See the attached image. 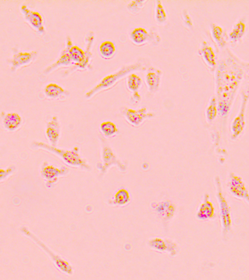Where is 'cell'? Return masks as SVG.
I'll list each match as a JSON object with an SVG mask.
<instances>
[{
    "mask_svg": "<svg viewBox=\"0 0 249 280\" xmlns=\"http://www.w3.org/2000/svg\"><path fill=\"white\" fill-rule=\"evenodd\" d=\"M154 210L157 214L161 217V219L165 221L171 220L175 213V207L169 201L162 202L155 205Z\"/></svg>",
    "mask_w": 249,
    "mask_h": 280,
    "instance_id": "d6986e66",
    "label": "cell"
},
{
    "mask_svg": "<svg viewBox=\"0 0 249 280\" xmlns=\"http://www.w3.org/2000/svg\"><path fill=\"white\" fill-rule=\"evenodd\" d=\"M130 37L134 44L142 45L147 43L150 35L146 29L143 28V27H138V28L134 29L131 32Z\"/></svg>",
    "mask_w": 249,
    "mask_h": 280,
    "instance_id": "ffe728a7",
    "label": "cell"
},
{
    "mask_svg": "<svg viewBox=\"0 0 249 280\" xmlns=\"http://www.w3.org/2000/svg\"><path fill=\"white\" fill-rule=\"evenodd\" d=\"M162 71L157 69L154 66H150L147 70L146 77V84L149 91L151 94H155L159 90L161 85Z\"/></svg>",
    "mask_w": 249,
    "mask_h": 280,
    "instance_id": "2e32d148",
    "label": "cell"
},
{
    "mask_svg": "<svg viewBox=\"0 0 249 280\" xmlns=\"http://www.w3.org/2000/svg\"><path fill=\"white\" fill-rule=\"evenodd\" d=\"M61 132V126L59 118L56 116H53L47 123L46 129H45V136L51 146H57Z\"/></svg>",
    "mask_w": 249,
    "mask_h": 280,
    "instance_id": "5bb4252c",
    "label": "cell"
},
{
    "mask_svg": "<svg viewBox=\"0 0 249 280\" xmlns=\"http://www.w3.org/2000/svg\"><path fill=\"white\" fill-rule=\"evenodd\" d=\"M19 231H20L23 235L27 236L28 239L35 242L40 249L44 251L45 253L48 255V257L51 258L55 266L61 272L69 275V276H72L73 274V267L72 266V265L65 259L62 258L61 255H58L54 251L52 250L43 241H42L40 238H39L35 233L32 232L28 227H27V226H22Z\"/></svg>",
    "mask_w": 249,
    "mask_h": 280,
    "instance_id": "3957f363",
    "label": "cell"
},
{
    "mask_svg": "<svg viewBox=\"0 0 249 280\" xmlns=\"http://www.w3.org/2000/svg\"><path fill=\"white\" fill-rule=\"evenodd\" d=\"M242 20H243V19L239 21L238 22L236 23V24H234L232 32L229 33V38H230V40H232V41L235 42L240 40L242 37V35H243L244 32H245V24L242 22Z\"/></svg>",
    "mask_w": 249,
    "mask_h": 280,
    "instance_id": "d4e9b609",
    "label": "cell"
},
{
    "mask_svg": "<svg viewBox=\"0 0 249 280\" xmlns=\"http://www.w3.org/2000/svg\"><path fill=\"white\" fill-rule=\"evenodd\" d=\"M32 150H44L53 154L57 155L64 163L71 167L75 169L92 171V167L86 160L80 156V147H74L72 150H64V149L57 148L56 147L51 146V145L39 141H34L31 144Z\"/></svg>",
    "mask_w": 249,
    "mask_h": 280,
    "instance_id": "6da1fadb",
    "label": "cell"
},
{
    "mask_svg": "<svg viewBox=\"0 0 249 280\" xmlns=\"http://www.w3.org/2000/svg\"><path fill=\"white\" fill-rule=\"evenodd\" d=\"M0 116L3 121V127L8 132H15L22 126L23 118L18 113L2 111Z\"/></svg>",
    "mask_w": 249,
    "mask_h": 280,
    "instance_id": "9a60e30c",
    "label": "cell"
},
{
    "mask_svg": "<svg viewBox=\"0 0 249 280\" xmlns=\"http://www.w3.org/2000/svg\"><path fill=\"white\" fill-rule=\"evenodd\" d=\"M98 140L101 142V156L102 160L101 163H98L97 164V168L100 171V175H104L108 169L111 166H117L118 169L122 172L126 171L127 166L118 158L114 150L106 140V137H103L102 134H99Z\"/></svg>",
    "mask_w": 249,
    "mask_h": 280,
    "instance_id": "277c9868",
    "label": "cell"
},
{
    "mask_svg": "<svg viewBox=\"0 0 249 280\" xmlns=\"http://www.w3.org/2000/svg\"><path fill=\"white\" fill-rule=\"evenodd\" d=\"M69 169L66 166L56 167L48 161H44L40 168V176L45 181V187L52 189L57 184L60 177H66Z\"/></svg>",
    "mask_w": 249,
    "mask_h": 280,
    "instance_id": "8992f818",
    "label": "cell"
},
{
    "mask_svg": "<svg viewBox=\"0 0 249 280\" xmlns=\"http://www.w3.org/2000/svg\"><path fill=\"white\" fill-rule=\"evenodd\" d=\"M216 99L213 97L211 99V102H210L209 106L208 107L206 110V117L208 121H211L214 119L216 114Z\"/></svg>",
    "mask_w": 249,
    "mask_h": 280,
    "instance_id": "4dcf8cb0",
    "label": "cell"
},
{
    "mask_svg": "<svg viewBox=\"0 0 249 280\" xmlns=\"http://www.w3.org/2000/svg\"><path fill=\"white\" fill-rule=\"evenodd\" d=\"M43 92L45 97L49 100H65L70 97V93L68 90L53 82L48 84L45 87Z\"/></svg>",
    "mask_w": 249,
    "mask_h": 280,
    "instance_id": "ac0fdd59",
    "label": "cell"
},
{
    "mask_svg": "<svg viewBox=\"0 0 249 280\" xmlns=\"http://www.w3.org/2000/svg\"><path fill=\"white\" fill-rule=\"evenodd\" d=\"M72 41L71 40L70 37H68L66 40V46L64 49L61 51L60 53L59 59L56 60L54 63L48 66L46 69H45L44 73L45 74H51L52 72L56 70L58 68L61 67V66H67L72 65L73 63L71 61L70 57H69V48L72 46Z\"/></svg>",
    "mask_w": 249,
    "mask_h": 280,
    "instance_id": "4fadbf2b",
    "label": "cell"
},
{
    "mask_svg": "<svg viewBox=\"0 0 249 280\" xmlns=\"http://www.w3.org/2000/svg\"><path fill=\"white\" fill-rule=\"evenodd\" d=\"M144 69H145V64L140 60L134 64L122 66L117 72L108 74L106 77H103L102 80H100L96 85L89 90L85 94V99L90 100L98 92L112 88L119 80H122L126 75L132 73L134 71H142Z\"/></svg>",
    "mask_w": 249,
    "mask_h": 280,
    "instance_id": "7a4b0ae2",
    "label": "cell"
},
{
    "mask_svg": "<svg viewBox=\"0 0 249 280\" xmlns=\"http://www.w3.org/2000/svg\"><path fill=\"white\" fill-rule=\"evenodd\" d=\"M12 51V59L8 60L12 73L16 72L20 68L30 65L38 56V52L36 51L22 52L16 47L13 48Z\"/></svg>",
    "mask_w": 249,
    "mask_h": 280,
    "instance_id": "52a82bcc",
    "label": "cell"
},
{
    "mask_svg": "<svg viewBox=\"0 0 249 280\" xmlns=\"http://www.w3.org/2000/svg\"><path fill=\"white\" fill-rule=\"evenodd\" d=\"M228 189L231 194L236 198L244 199L249 204V193L245 182L240 176L233 173L229 174L227 182Z\"/></svg>",
    "mask_w": 249,
    "mask_h": 280,
    "instance_id": "9c48e42d",
    "label": "cell"
},
{
    "mask_svg": "<svg viewBox=\"0 0 249 280\" xmlns=\"http://www.w3.org/2000/svg\"><path fill=\"white\" fill-rule=\"evenodd\" d=\"M99 52L103 59H109L114 56L116 53V46L113 42L106 40L99 45Z\"/></svg>",
    "mask_w": 249,
    "mask_h": 280,
    "instance_id": "603a6c76",
    "label": "cell"
},
{
    "mask_svg": "<svg viewBox=\"0 0 249 280\" xmlns=\"http://www.w3.org/2000/svg\"><path fill=\"white\" fill-rule=\"evenodd\" d=\"M148 244L156 252H166L172 256L178 253V244L171 239L154 238L149 240Z\"/></svg>",
    "mask_w": 249,
    "mask_h": 280,
    "instance_id": "7c38bea8",
    "label": "cell"
},
{
    "mask_svg": "<svg viewBox=\"0 0 249 280\" xmlns=\"http://www.w3.org/2000/svg\"><path fill=\"white\" fill-rule=\"evenodd\" d=\"M142 85V78L137 74L132 73L128 76L127 87L131 91L134 92V93L138 92V90Z\"/></svg>",
    "mask_w": 249,
    "mask_h": 280,
    "instance_id": "484cf974",
    "label": "cell"
},
{
    "mask_svg": "<svg viewBox=\"0 0 249 280\" xmlns=\"http://www.w3.org/2000/svg\"><path fill=\"white\" fill-rule=\"evenodd\" d=\"M215 186H216V198L219 207V216L221 220V228H222L223 235L227 234L232 231V211L230 206L228 203L221 185V179L219 176L214 178Z\"/></svg>",
    "mask_w": 249,
    "mask_h": 280,
    "instance_id": "5b68a950",
    "label": "cell"
},
{
    "mask_svg": "<svg viewBox=\"0 0 249 280\" xmlns=\"http://www.w3.org/2000/svg\"><path fill=\"white\" fill-rule=\"evenodd\" d=\"M211 33L213 39L216 40V43H219L220 46L224 45V41L223 40V30L221 27L213 24L211 27Z\"/></svg>",
    "mask_w": 249,
    "mask_h": 280,
    "instance_id": "83f0119b",
    "label": "cell"
},
{
    "mask_svg": "<svg viewBox=\"0 0 249 280\" xmlns=\"http://www.w3.org/2000/svg\"><path fill=\"white\" fill-rule=\"evenodd\" d=\"M131 202V196L129 192L124 188H121L120 189L116 192L114 194V198L111 205L114 206L123 207L127 205Z\"/></svg>",
    "mask_w": 249,
    "mask_h": 280,
    "instance_id": "44dd1931",
    "label": "cell"
},
{
    "mask_svg": "<svg viewBox=\"0 0 249 280\" xmlns=\"http://www.w3.org/2000/svg\"><path fill=\"white\" fill-rule=\"evenodd\" d=\"M156 8H155V20L158 24H163L167 21V14L165 8L163 7V3L161 0L155 1Z\"/></svg>",
    "mask_w": 249,
    "mask_h": 280,
    "instance_id": "4316f807",
    "label": "cell"
},
{
    "mask_svg": "<svg viewBox=\"0 0 249 280\" xmlns=\"http://www.w3.org/2000/svg\"><path fill=\"white\" fill-rule=\"evenodd\" d=\"M249 98V86L245 90H243L242 93V103L241 106H240V112L238 115L234 118L233 123L232 126V139L235 140L240 133L242 132L244 126H245V111L246 108V103Z\"/></svg>",
    "mask_w": 249,
    "mask_h": 280,
    "instance_id": "8fae6325",
    "label": "cell"
},
{
    "mask_svg": "<svg viewBox=\"0 0 249 280\" xmlns=\"http://www.w3.org/2000/svg\"><path fill=\"white\" fill-rule=\"evenodd\" d=\"M126 121L135 127L140 126L145 120L151 119L155 117V114L152 112H148L147 108H140L139 110H133L125 108L122 111Z\"/></svg>",
    "mask_w": 249,
    "mask_h": 280,
    "instance_id": "30bf717a",
    "label": "cell"
},
{
    "mask_svg": "<svg viewBox=\"0 0 249 280\" xmlns=\"http://www.w3.org/2000/svg\"><path fill=\"white\" fill-rule=\"evenodd\" d=\"M209 199V195L205 194L203 197V202L199 207L196 217L200 221H208V220H212L216 218L214 207Z\"/></svg>",
    "mask_w": 249,
    "mask_h": 280,
    "instance_id": "e0dca14e",
    "label": "cell"
},
{
    "mask_svg": "<svg viewBox=\"0 0 249 280\" xmlns=\"http://www.w3.org/2000/svg\"><path fill=\"white\" fill-rule=\"evenodd\" d=\"M17 171V166L16 165H11L7 168L0 169V182L7 179L8 177L12 176Z\"/></svg>",
    "mask_w": 249,
    "mask_h": 280,
    "instance_id": "f1b7e54d",
    "label": "cell"
},
{
    "mask_svg": "<svg viewBox=\"0 0 249 280\" xmlns=\"http://www.w3.org/2000/svg\"><path fill=\"white\" fill-rule=\"evenodd\" d=\"M141 101V97L139 95L138 92L134 93L132 98H131L130 103L132 104H138Z\"/></svg>",
    "mask_w": 249,
    "mask_h": 280,
    "instance_id": "1f68e13d",
    "label": "cell"
},
{
    "mask_svg": "<svg viewBox=\"0 0 249 280\" xmlns=\"http://www.w3.org/2000/svg\"><path fill=\"white\" fill-rule=\"evenodd\" d=\"M198 53L200 56H202L207 65L209 66L210 67H214L216 65L214 53H213L212 48L208 46L205 42H203L201 48L198 51Z\"/></svg>",
    "mask_w": 249,
    "mask_h": 280,
    "instance_id": "7402d4cb",
    "label": "cell"
},
{
    "mask_svg": "<svg viewBox=\"0 0 249 280\" xmlns=\"http://www.w3.org/2000/svg\"><path fill=\"white\" fill-rule=\"evenodd\" d=\"M100 130L102 133V135L106 138L115 137L118 133V129L115 124L111 121H105L100 126Z\"/></svg>",
    "mask_w": 249,
    "mask_h": 280,
    "instance_id": "cb8c5ba5",
    "label": "cell"
},
{
    "mask_svg": "<svg viewBox=\"0 0 249 280\" xmlns=\"http://www.w3.org/2000/svg\"><path fill=\"white\" fill-rule=\"evenodd\" d=\"M20 11L26 22L32 27L37 35H43L45 32L44 19L38 11H32L26 5L21 6Z\"/></svg>",
    "mask_w": 249,
    "mask_h": 280,
    "instance_id": "ba28073f",
    "label": "cell"
},
{
    "mask_svg": "<svg viewBox=\"0 0 249 280\" xmlns=\"http://www.w3.org/2000/svg\"><path fill=\"white\" fill-rule=\"evenodd\" d=\"M145 3H146V1H145V0H135V1L131 2L128 5L127 8L132 14H137L144 7Z\"/></svg>",
    "mask_w": 249,
    "mask_h": 280,
    "instance_id": "f546056e",
    "label": "cell"
}]
</instances>
